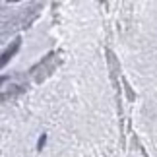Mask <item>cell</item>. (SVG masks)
I'll return each mask as SVG.
<instances>
[{
    "label": "cell",
    "mask_w": 157,
    "mask_h": 157,
    "mask_svg": "<svg viewBox=\"0 0 157 157\" xmlns=\"http://www.w3.org/2000/svg\"><path fill=\"white\" fill-rule=\"evenodd\" d=\"M17 49H20V39H16V41H14V47H12V49H8V51L2 54V66L8 62V58H12V54H14Z\"/></svg>",
    "instance_id": "obj_1"
},
{
    "label": "cell",
    "mask_w": 157,
    "mask_h": 157,
    "mask_svg": "<svg viewBox=\"0 0 157 157\" xmlns=\"http://www.w3.org/2000/svg\"><path fill=\"white\" fill-rule=\"evenodd\" d=\"M45 142H47V134H43V136H41V140L37 142V149H43V146H45Z\"/></svg>",
    "instance_id": "obj_2"
}]
</instances>
